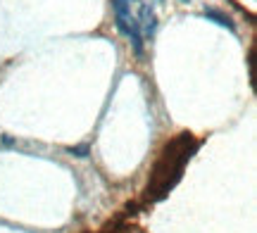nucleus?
<instances>
[{
    "instance_id": "nucleus-3",
    "label": "nucleus",
    "mask_w": 257,
    "mask_h": 233,
    "mask_svg": "<svg viewBox=\"0 0 257 233\" xmlns=\"http://www.w3.org/2000/svg\"><path fill=\"white\" fill-rule=\"evenodd\" d=\"M72 152H76L79 157H86V155H88V148H86V145H81V148H72Z\"/></svg>"
},
{
    "instance_id": "nucleus-2",
    "label": "nucleus",
    "mask_w": 257,
    "mask_h": 233,
    "mask_svg": "<svg viewBox=\"0 0 257 233\" xmlns=\"http://www.w3.org/2000/svg\"><path fill=\"white\" fill-rule=\"evenodd\" d=\"M205 17H210V19H214L219 27H226V29H233V24L229 22V17H224L221 12H217V10H205Z\"/></svg>"
},
{
    "instance_id": "nucleus-1",
    "label": "nucleus",
    "mask_w": 257,
    "mask_h": 233,
    "mask_svg": "<svg viewBox=\"0 0 257 233\" xmlns=\"http://www.w3.org/2000/svg\"><path fill=\"white\" fill-rule=\"evenodd\" d=\"M138 31H143L146 36H153L157 29V15L155 10L150 8L148 3H141V10H138Z\"/></svg>"
}]
</instances>
